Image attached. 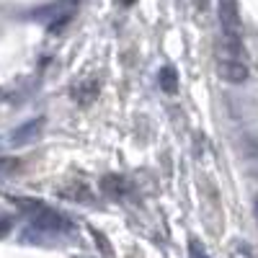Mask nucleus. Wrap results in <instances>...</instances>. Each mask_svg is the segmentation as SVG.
Returning a JSON list of instances; mask_svg holds the SVG:
<instances>
[{
	"instance_id": "obj_1",
	"label": "nucleus",
	"mask_w": 258,
	"mask_h": 258,
	"mask_svg": "<svg viewBox=\"0 0 258 258\" xmlns=\"http://www.w3.org/2000/svg\"><path fill=\"white\" fill-rule=\"evenodd\" d=\"M217 75L227 83H243L248 78V62L240 36H222L217 47Z\"/></svg>"
},
{
	"instance_id": "obj_4",
	"label": "nucleus",
	"mask_w": 258,
	"mask_h": 258,
	"mask_svg": "<svg viewBox=\"0 0 258 258\" xmlns=\"http://www.w3.org/2000/svg\"><path fill=\"white\" fill-rule=\"evenodd\" d=\"M160 85L165 93H176L178 91V73L173 68H163L160 70Z\"/></svg>"
},
{
	"instance_id": "obj_5",
	"label": "nucleus",
	"mask_w": 258,
	"mask_h": 258,
	"mask_svg": "<svg viewBox=\"0 0 258 258\" xmlns=\"http://www.w3.org/2000/svg\"><path fill=\"white\" fill-rule=\"evenodd\" d=\"M119 3H121V6H132V3H135V0H119Z\"/></svg>"
},
{
	"instance_id": "obj_2",
	"label": "nucleus",
	"mask_w": 258,
	"mask_h": 258,
	"mask_svg": "<svg viewBox=\"0 0 258 258\" xmlns=\"http://www.w3.org/2000/svg\"><path fill=\"white\" fill-rule=\"evenodd\" d=\"M220 24H222V36H240V13L235 0H220Z\"/></svg>"
},
{
	"instance_id": "obj_3",
	"label": "nucleus",
	"mask_w": 258,
	"mask_h": 258,
	"mask_svg": "<svg viewBox=\"0 0 258 258\" xmlns=\"http://www.w3.org/2000/svg\"><path fill=\"white\" fill-rule=\"evenodd\" d=\"M98 93H101V80H98L96 75L83 78L80 83H75V85H73V91H70L73 101H75V103H80V106L93 103V101L98 98Z\"/></svg>"
}]
</instances>
